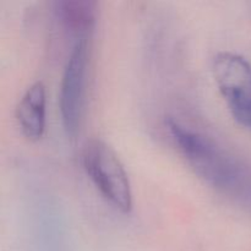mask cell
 I'll list each match as a JSON object with an SVG mask.
<instances>
[{
  "label": "cell",
  "mask_w": 251,
  "mask_h": 251,
  "mask_svg": "<svg viewBox=\"0 0 251 251\" xmlns=\"http://www.w3.org/2000/svg\"><path fill=\"white\" fill-rule=\"evenodd\" d=\"M81 161L87 176L103 198L122 212L132 208V190L124 164L117 152L100 137L83 144Z\"/></svg>",
  "instance_id": "2"
},
{
  "label": "cell",
  "mask_w": 251,
  "mask_h": 251,
  "mask_svg": "<svg viewBox=\"0 0 251 251\" xmlns=\"http://www.w3.org/2000/svg\"><path fill=\"white\" fill-rule=\"evenodd\" d=\"M46 86L34 81L26 88L16 107V120L22 134L29 140H38L46 130Z\"/></svg>",
  "instance_id": "5"
},
{
  "label": "cell",
  "mask_w": 251,
  "mask_h": 251,
  "mask_svg": "<svg viewBox=\"0 0 251 251\" xmlns=\"http://www.w3.org/2000/svg\"><path fill=\"white\" fill-rule=\"evenodd\" d=\"M212 71L233 118L251 130V63L234 51H220Z\"/></svg>",
  "instance_id": "3"
},
{
  "label": "cell",
  "mask_w": 251,
  "mask_h": 251,
  "mask_svg": "<svg viewBox=\"0 0 251 251\" xmlns=\"http://www.w3.org/2000/svg\"><path fill=\"white\" fill-rule=\"evenodd\" d=\"M55 14L64 28L78 39H88L96 22V2L91 0H60Z\"/></svg>",
  "instance_id": "6"
},
{
  "label": "cell",
  "mask_w": 251,
  "mask_h": 251,
  "mask_svg": "<svg viewBox=\"0 0 251 251\" xmlns=\"http://www.w3.org/2000/svg\"><path fill=\"white\" fill-rule=\"evenodd\" d=\"M166 126L189 166L202 180L225 193L244 190L247 176L242 166L211 137L172 117L166 118Z\"/></svg>",
  "instance_id": "1"
},
{
  "label": "cell",
  "mask_w": 251,
  "mask_h": 251,
  "mask_svg": "<svg viewBox=\"0 0 251 251\" xmlns=\"http://www.w3.org/2000/svg\"><path fill=\"white\" fill-rule=\"evenodd\" d=\"M90 48L87 39H78L64 65L59 87L61 122L69 136L78 132L83 117Z\"/></svg>",
  "instance_id": "4"
}]
</instances>
